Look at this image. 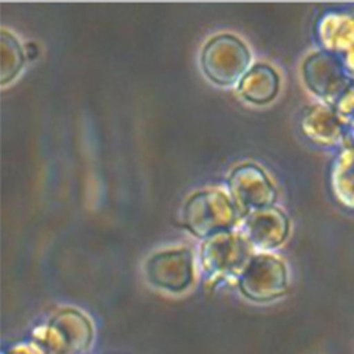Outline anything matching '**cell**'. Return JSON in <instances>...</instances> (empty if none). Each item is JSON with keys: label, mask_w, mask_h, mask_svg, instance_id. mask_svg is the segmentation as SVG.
Listing matches in <instances>:
<instances>
[{"label": "cell", "mask_w": 354, "mask_h": 354, "mask_svg": "<svg viewBox=\"0 0 354 354\" xmlns=\"http://www.w3.org/2000/svg\"><path fill=\"white\" fill-rule=\"evenodd\" d=\"M330 189L336 201L354 210V147H347L335 158L330 169Z\"/></svg>", "instance_id": "7c38bea8"}, {"label": "cell", "mask_w": 354, "mask_h": 354, "mask_svg": "<svg viewBox=\"0 0 354 354\" xmlns=\"http://www.w3.org/2000/svg\"><path fill=\"white\" fill-rule=\"evenodd\" d=\"M289 232L286 214L274 206L259 209L243 216L241 235L249 245L271 249L281 245Z\"/></svg>", "instance_id": "8992f818"}, {"label": "cell", "mask_w": 354, "mask_h": 354, "mask_svg": "<svg viewBox=\"0 0 354 354\" xmlns=\"http://www.w3.org/2000/svg\"><path fill=\"white\" fill-rule=\"evenodd\" d=\"M21 44L8 32H1V83L12 80L24 64Z\"/></svg>", "instance_id": "4fadbf2b"}, {"label": "cell", "mask_w": 354, "mask_h": 354, "mask_svg": "<svg viewBox=\"0 0 354 354\" xmlns=\"http://www.w3.org/2000/svg\"><path fill=\"white\" fill-rule=\"evenodd\" d=\"M288 274L283 263L271 254L252 257L242 272L241 289L252 300H271L286 290Z\"/></svg>", "instance_id": "5b68a950"}, {"label": "cell", "mask_w": 354, "mask_h": 354, "mask_svg": "<svg viewBox=\"0 0 354 354\" xmlns=\"http://www.w3.org/2000/svg\"><path fill=\"white\" fill-rule=\"evenodd\" d=\"M249 254V243L241 232L231 230L214 234L205 239L202 246V263L209 271H232L242 266Z\"/></svg>", "instance_id": "52a82bcc"}, {"label": "cell", "mask_w": 354, "mask_h": 354, "mask_svg": "<svg viewBox=\"0 0 354 354\" xmlns=\"http://www.w3.org/2000/svg\"><path fill=\"white\" fill-rule=\"evenodd\" d=\"M279 88L278 73L267 64H256L239 80V94L254 104L271 101Z\"/></svg>", "instance_id": "8fae6325"}, {"label": "cell", "mask_w": 354, "mask_h": 354, "mask_svg": "<svg viewBox=\"0 0 354 354\" xmlns=\"http://www.w3.org/2000/svg\"><path fill=\"white\" fill-rule=\"evenodd\" d=\"M231 199L239 213L270 207L275 202L277 189L267 174L252 163L241 165L232 170L228 178Z\"/></svg>", "instance_id": "277c9868"}, {"label": "cell", "mask_w": 354, "mask_h": 354, "mask_svg": "<svg viewBox=\"0 0 354 354\" xmlns=\"http://www.w3.org/2000/svg\"><path fill=\"white\" fill-rule=\"evenodd\" d=\"M317 37L324 51L346 54L354 47V15L344 11H328L317 22Z\"/></svg>", "instance_id": "30bf717a"}, {"label": "cell", "mask_w": 354, "mask_h": 354, "mask_svg": "<svg viewBox=\"0 0 354 354\" xmlns=\"http://www.w3.org/2000/svg\"><path fill=\"white\" fill-rule=\"evenodd\" d=\"M303 77L307 87L322 102L335 106L340 95L353 82L343 61L328 51H318L308 55L303 64Z\"/></svg>", "instance_id": "3957f363"}, {"label": "cell", "mask_w": 354, "mask_h": 354, "mask_svg": "<svg viewBox=\"0 0 354 354\" xmlns=\"http://www.w3.org/2000/svg\"><path fill=\"white\" fill-rule=\"evenodd\" d=\"M36 54H37L36 46L33 43H28L25 46V55H28L29 58H33V57H36Z\"/></svg>", "instance_id": "2e32d148"}, {"label": "cell", "mask_w": 354, "mask_h": 354, "mask_svg": "<svg viewBox=\"0 0 354 354\" xmlns=\"http://www.w3.org/2000/svg\"><path fill=\"white\" fill-rule=\"evenodd\" d=\"M342 61H343V65L346 68V72L348 73L351 80H354V47L344 54Z\"/></svg>", "instance_id": "9a60e30c"}, {"label": "cell", "mask_w": 354, "mask_h": 354, "mask_svg": "<svg viewBox=\"0 0 354 354\" xmlns=\"http://www.w3.org/2000/svg\"><path fill=\"white\" fill-rule=\"evenodd\" d=\"M149 279L165 289L183 290L192 279V256L188 249H174L153 254L147 264Z\"/></svg>", "instance_id": "ba28073f"}, {"label": "cell", "mask_w": 354, "mask_h": 354, "mask_svg": "<svg viewBox=\"0 0 354 354\" xmlns=\"http://www.w3.org/2000/svg\"><path fill=\"white\" fill-rule=\"evenodd\" d=\"M202 68L217 84L228 86L241 80L248 72L250 53L236 36L224 33L213 37L202 51Z\"/></svg>", "instance_id": "7a4b0ae2"}, {"label": "cell", "mask_w": 354, "mask_h": 354, "mask_svg": "<svg viewBox=\"0 0 354 354\" xmlns=\"http://www.w3.org/2000/svg\"><path fill=\"white\" fill-rule=\"evenodd\" d=\"M239 210L225 194L220 191H202L192 195L184 207L187 228L199 238L231 230Z\"/></svg>", "instance_id": "6da1fadb"}, {"label": "cell", "mask_w": 354, "mask_h": 354, "mask_svg": "<svg viewBox=\"0 0 354 354\" xmlns=\"http://www.w3.org/2000/svg\"><path fill=\"white\" fill-rule=\"evenodd\" d=\"M344 120L335 106L325 102L307 108L300 120L303 134L317 145L336 147L344 137Z\"/></svg>", "instance_id": "9c48e42d"}, {"label": "cell", "mask_w": 354, "mask_h": 354, "mask_svg": "<svg viewBox=\"0 0 354 354\" xmlns=\"http://www.w3.org/2000/svg\"><path fill=\"white\" fill-rule=\"evenodd\" d=\"M350 137H351V140L354 142V120L350 122ZM353 147H354V144H353Z\"/></svg>", "instance_id": "e0dca14e"}, {"label": "cell", "mask_w": 354, "mask_h": 354, "mask_svg": "<svg viewBox=\"0 0 354 354\" xmlns=\"http://www.w3.org/2000/svg\"><path fill=\"white\" fill-rule=\"evenodd\" d=\"M335 109L344 122L354 120V80L340 95V98L335 104Z\"/></svg>", "instance_id": "5bb4252c"}]
</instances>
